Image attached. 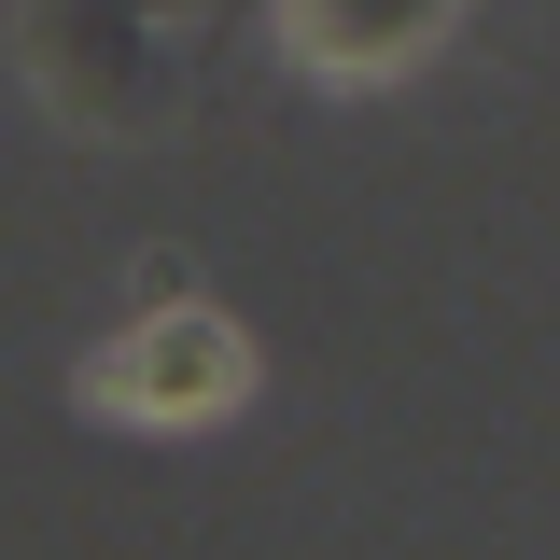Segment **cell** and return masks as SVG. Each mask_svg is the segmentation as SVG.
I'll use <instances>...</instances> for the list:
<instances>
[{
    "mask_svg": "<svg viewBox=\"0 0 560 560\" xmlns=\"http://www.w3.org/2000/svg\"><path fill=\"white\" fill-rule=\"evenodd\" d=\"M84 407L98 420H140V434H197V420H238L253 407V337L210 308V294H154L140 323H113V337L84 350Z\"/></svg>",
    "mask_w": 560,
    "mask_h": 560,
    "instance_id": "1",
    "label": "cell"
}]
</instances>
